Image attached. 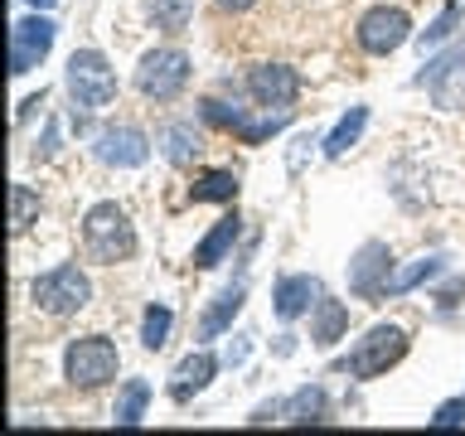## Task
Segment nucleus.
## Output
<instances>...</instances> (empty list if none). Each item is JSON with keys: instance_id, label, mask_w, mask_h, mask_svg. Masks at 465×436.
<instances>
[{"instance_id": "25", "label": "nucleus", "mask_w": 465, "mask_h": 436, "mask_svg": "<svg viewBox=\"0 0 465 436\" xmlns=\"http://www.w3.org/2000/svg\"><path fill=\"white\" fill-rule=\"evenodd\" d=\"M170 330H174V311L165 301H155V305H145V315H141V344L151 349H165V340H170Z\"/></svg>"}, {"instance_id": "17", "label": "nucleus", "mask_w": 465, "mask_h": 436, "mask_svg": "<svg viewBox=\"0 0 465 436\" xmlns=\"http://www.w3.org/2000/svg\"><path fill=\"white\" fill-rule=\"evenodd\" d=\"M349 334V305L320 296V305L311 311V344L315 349H334Z\"/></svg>"}, {"instance_id": "4", "label": "nucleus", "mask_w": 465, "mask_h": 436, "mask_svg": "<svg viewBox=\"0 0 465 436\" xmlns=\"http://www.w3.org/2000/svg\"><path fill=\"white\" fill-rule=\"evenodd\" d=\"M407 330L402 325H392V320H383V325H373L363 340H354V349L334 363L340 373H349V378H359V383H369V378H383L392 363H402L407 359Z\"/></svg>"}, {"instance_id": "33", "label": "nucleus", "mask_w": 465, "mask_h": 436, "mask_svg": "<svg viewBox=\"0 0 465 436\" xmlns=\"http://www.w3.org/2000/svg\"><path fill=\"white\" fill-rule=\"evenodd\" d=\"M272 417H282V402H262V407H257V412L247 417V421H272Z\"/></svg>"}, {"instance_id": "16", "label": "nucleus", "mask_w": 465, "mask_h": 436, "mask_svg": "<svg viewBox=\"0 0 465 436\" xmlns=\"http://www.w3.org/2000/svg\"><path fill=\"white\" fill-rule=\"evenodd\" d=\"M238 233H242V213H238V209H228V213L218 218V223L194 243V267H199V272H213L218 262H228L232 243H238Z\"/></svg>"}, {"instance_id": "14", "label": "nucleus", "mask_w": 465, "mask_h": 436, "mask_svg": "<svg viewBox=\"0 0 465 436\" xmlns=\"http://www.w3.org/2000/svg\"><path fill=\"white\" fill-rule=\"evenodd\" d=\"M213 373H218V354L199 344L194 354H184L180 363H174V373H170V398H174V402L199 398V392L213 383Z\"/></svg>"}, {"instance_id": "23", "label": "nucleus", "mask_w": 465, "mask_h": 436, "mask_svg": "<svg viewBox=\"0 0 465 436\" xmlns=\"http://www.w3.org/2000/svg\"><path fill=\"white\" fill-rule=\"evenodd\" d=\"M160 151H165L170 165H189L199 155V131L194 122H165L160 126Z\"/></svg>"}, {"instance_id": "27", "label": "nucleus", "mask_w": 465, "mask_h": 436, "mask_svg": "<svg viewBox=\"0 0 465 436\" xmlns=\"http://www.w3.org/2000/svg\"><path fill=\"white\" fill-rule=\"evenodd\" d=\"M35 218H39V194L29 184H10V233L20 238Z\"/></svg>"}, {"instance_id": "3", "label": "nucleus", "mask_w": 465, "mask_h": 436, "mask_svg": "<svg viewBox=\"0 0 465 436\" xmlns=\"http://www.w3.org/2000/svg\"><path fill=\"white\" fill-rule=\"evenodd\" d=\"M116 373H122V354H116V344L107 334H78V340L64 344V378L68 388L78 392H97L116 383Z\"/></svg>"}, {"instance_id": "19", "label": "nucleus", "mask_w": 465, "mask_h": 436, "mask_svg": "<svg viewBox=\"0 0 465 436\" xmlns=\"http://www.w3.org/2000/svg\"><path fill=\"white\" fill-rule=\"evenodd\" d=\"M363 126H369V107L359 102V107H349V112L340 116V122H334V131H330V136L320 141V145H325V155H330V160H344V155L359 145Z\"/></svg>"}, {"instance_id": "7", "label": "nucleus", "mask_w": 465, "mask_h": 436, "mask_svg": "<svg viewBox=\"0 0 465 436\" xmlns=\"http://www.w3.org/2000/svg\"><path fill=\"white\" fill-rule=\"evenodd\" d=\"M354 39H359L363 54L388 58V54H398L407 39H417V29H412V15H407L402 5H373V10L359 15Z\"/></svg>"}, {"instance_id": "26", "label": "nucleus", "mask_w": 465, "mask_h": 436, "mask_svg": "<svg viewBox=\"0 0 465 436\" xmlns=\"http://www.w3.org/2000/svg\"><path fill=\"white\" fill-rule=\"evenodd\" d=\"M199 122H209L218 131H238L247 122V107H238V102H223V97H203L199 102Z\"/></svg>"}, {"instance_id": "20", "label": "nucleus", "mask_w": 465, "mask_h": 436, "mask_svg": "<svg viewBox=\"0 0 465 436\" xmlns=\"http://www.w3.org/2000/svg\"><path fill=\"white\" fill-rule=\"evenodd\" d=\"M238 199V174L232 170H203L189 184V203H232Z\"/></svg>"}, {"instance_id": "12", "label": "nucleus", "mask_w": 465, "mask_h": 436, "mask_svg": "<svg viewBox=\"0 0 465 436\" xmlns=\"http://www.w3.org/2000/svg\"><path fill=\"white\" fill-rule=\"evenodd\" d=\"M388 272H392V253H388V243L369 238L354 257H349V291H354L359 301H383V282H388Z\"/></svg>"}, {"instance_id": "1", "label": "nucleus", "mask_w": 465, "mask_h": 436, "mask_svg": "<svg viewBox=\"0 0 465 436\" xmlns=\"http://www.w3.org/2000/svg\"><path fill=\"white\" fill-rule=\"evenodd\" d=\"M83 253L102 262V267H116V262H131L136 257V223L122 203L102 199L83 213Z\"/></svg>"}, {"instance_id": "11", "label": "nucleus", "mask_w": 465, "mask_h": 436, "mask_svg": "<svg viewBox=\"0 0 465 436\" xmlns=\"http://www.w3.org/2000/svg\"><path fill=\"white\" fill-rule=\"evenodd\" d=\"M247 93L262 112H291L301 97V73L291 64H252L247 68Z\"/></svg>"}, {"instance_id": "22", "label": "nucleus", "mask_w": 465, "mask_h": 436, "mask_svg": "<svg viewBox=\"0 0 465 436\" xmlns=\"http://www.w3.org/2000/svg\"><path fill=\"white\" fill-rule=\"evenodd\" d=\"M465 25V0H446L441 15L436 20H427V29H417V49L427 54V49H441V44L456 35V29Z\"/></svg>"}, {"instance_id": "18", "label": "nucleus", "mask_w": 465, "mask_h": 436, "mask_svg": "<svg viewBox=\"0 0 465 436\" xmlns=\"http://www.w3.org/2000/svg\"><path fill=\"white\" fill-rule=\"evenodd\" d=\"M441 272H446V257L441 253L417 257V262H407V267H392L388 282H383V301L388 296H407V291H417L421 282H431V276H441Z\"/></svg>"}, {"instance_id": "32", "label": "nucleus", "mask_w": 465, "mask_h": 436, "mask_svg": "<svg viewBox=\"0 0 465 436\" xmlns=\"http://www.w3.org/2000/svg\"><path fill=\"white\" fill-rule=\"evenodd\" d=\"M44 97H49L44 87H39V93H29V97L20 102V112H15V116H20V122H29V116H35V107H44Z\"/></svg>"}, {"instance_id": "21", "label": "nucleus", "mask_w": 465, "mask_h": 436, "mask_svg": "<svg viewBox=\"0 0 465 436\" xmlns=\"http://www.w3.org/2000/svg\"><path fill=\"white\" fill-rule=\"evenodd\" d=\"M325 412H330V392L320 388V383H305V388H296L282 402V417L286 421H325Z\"/></svg>"}, {"instance_id": "9", "label": "nucleus", "mask_w": 465, "mask_h": 436, "mask_svg": "<svg viewBox=\"0 0 465 436\" xmlns=\"http://www.w3.org/2000/svg\"><path fill=\"white\" fill-rule=\"evenodd\" d=\"M412 83L431 87V102L441 112H465V44H450L446 54L427 58Z\"/></svg>"}, {"instance_id": "28", "label": "nucleus", "mask_w": 465, "mask_h": 436, "mask_svg": "<svg viewBox=\"0 0 465 436\" xmlns=\"http://www.w3.org/2000/svg\"><path fill=\"white\" fill-rule=\"evenodd\" d=\"M151 15H155V29H165V35H184L194 5H189V0H151Z\"/></svg>"}, {"instance_id": "31", "label": "nucleus", "mask_w": 465, "mask_h": 436, "mask_svg": "<svg viewBox=\"0 0 465 436\" xmlns=\"http://www.w3.org/2000/svg\"><path fill=\"white\" fill-rule=\"evenodd\" d=\"M58 151V122H49V126H44V141L35 145V160H49Z\"/></svg>"}, {"instance_id": "24", "label": "nucleus", "mask_w": 465, "mask_h": 436, "mask_svg": "<svg viewBox=\"0 0 465 436\" xmlns=\"http://www.w3.org/2000/svg\"><path fill=\"white\" fill-rule=\"evenodd\" d=\"M145 407H151V383H145V378H126L122 392H116V407H112L116 427H136L145 417Z\"/></svg>"}, {"instance_id": "8", "label": "nucleus", "mask_w": 465, "mask_h": 436, "mask_svg": "<svg viewBox=\"0 0 465 436\" xmlns=\"http://www.w3.org/2000/svg\"><path fill=\"white\" fill-rule=\"evenodd\" d=\"M58 39V25L49 10H35V15H20V20L10 25V73L15 78H25V73H35L44 58H49Z\"/></svg>"}, {"instance_id": "30", "label": "nucleus", "mask_w": 465, "mask_h": 436, "mask_svg": "<svg viewBox=\"0 0 465 436\" xmlns=\"http://www.w3.org/2000/svg\"><path fill=\"white\" fill-rule=\"evenodd\" d=\"M427 421H431V427H465V398H446Z\"/></svg>"}, {"instance_id": "35", "label": "nucleus", "mask_w": 465, "mask_h": 436, "mask_svg": "<svg viewBox=\"0 0 465 436\" xmlns=\"http://www.w3.org/2000/svg\"><path fill=\"white\" fill-rule=\"evenodd\" d=\"M25 5H29V10H49L54 0H25Z\"/></svg>"}, {"instance_id": "2", "label": "nucleus", "mask_w": 465, "mask_h": 436, "mask_svg": "<svg viewBox=\"0 0 465 436\" xmlns=\"http://www.w3.org/2000/svg\"><path fill=\"white\" fill-rule=\"evenodd\" d=\"M64 87L73 97V112H102L116 102V68L102 49H73L68 68H64Z\"/></svg>"}, {"instance_id": "13", "label": "nucleus", "mask_w": 465, "mask_h": 436, "mask_svg": "<svg viewBox=\"0 0 465 436\" xmlns=\"http://www.w3.org/2000/svg\"><path fill=\"white\" fill-rule=\"evenodd\" d=\"M320 296H325V286H320V276H311V272H291V276H282V282L272 286V311H276V320H301V315H311L315 305H320Z\"/></svg>"}, {"instance_id": "29", "label": "nucleus", "mask_w": 465, "mask_h": 436, "mask_svg": "<svg viewBox=\"0 0 465 436\" xmlns=\"http://www.w3.org/2000/svg\"><path fill=\"white\" fill-rule=\"evenodd\" d=\"M286 122H291V112H267V116H257V122L247 116V122L238 126V141H242V145H262L267 136H276Z\"/></svg>"}, {"instance_id": "34", "label": "nucleus", "mask_w": 465, "mask_h": 436, "mask_svg": "<svg viewBox=\"0 0 465 436\" xmlns=\"http://www.w3.org/2000/svg\"><path fill=\"white\" fill-rule=\"evenodd\" d=\"M213 5H218V10H232V15H242V10H252L257 0H213Z\"/></svg>"}, {"instance_id": "6", "label": "nucleus", "mask_w": 465, "mask_h": 436, "mask_svg": "<svg viewBox=\"0 0 465 436\" xmlns=\"http://www.w3.org/2000/svg\"><path fill=\"white\" fill-rule=\"evenodd\" d=\"M189 73H194V58H189L180 44H160V49L141 54L136 64V93L151 102H174L189 87Z\"/></svg>"}, {"instance_id": "5", "label": "nucleus", "mask_w": 465, "mask_h": 436, "mask_svg": "<svg viewBox=\"0 0 465 436\" xmlns=\"http://www.w3.org/2000/svg\"><path fill=\"white\" fill-rule=\"evenodd\" d=\"M29 301H35V311L64 320V315H78L87 301H93V282H87V272L78 262H58V267L39 272L35 282H29Z\"/></svg>"}, {"instance_id": "15", "label": "nucleus", "mask_w": 465, "mask_h": 436, "mask_svg": "<svg viewBox=\"0 0 465 436\" xmlns=\"http://www.w3.org/2000/svg\"><path fill=\"white\" fill-rule=\"evenodd\" d=\"M242 305H247V282L238 276V282H228L223 291H218V296L209 301V311L199 315V330H194V340H218V334L223 330H232V320L242 315Z\"/></svg>"}, {"instance_id": "10", "label": "nucleus", "mask_w": 465, "mask_h": 436, "mask_svg": "<svg viewBox=\"0 0 465 436\" xmlns=\"http://www.w3.org/2000/svg\"><path fill=\"white\" fill-rule=\"evenodd\" d=\"M93 155L102 160L107 170H141L151 160V136L141 126H102L93 136Z\"/></svg>"}]
</instances>
